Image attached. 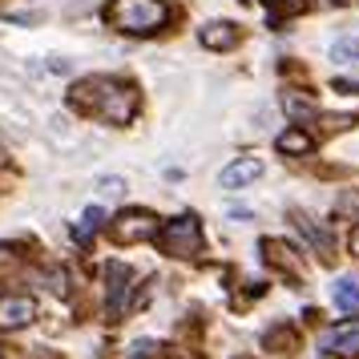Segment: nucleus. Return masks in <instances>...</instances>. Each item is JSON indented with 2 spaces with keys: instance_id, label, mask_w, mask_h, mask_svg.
I'll return each mask as SVG.
<instances>
[{
  "instance_id": "f257e3e1",
  "label": "nucleus",
  "mask_w": 359,
  "mask_h": 359,
  "mask_svg": "<svg viewBox=\"0 0 359 359\" xmlns=\"http://www.w3.org/2000/svg\"><path fill=\"white\" fill-rule=\"evenodd\" d=\"M69 105L77 114H93L109 126H130L137 117V89L130 81H117V77H85L69 89Z\"/></svg>"
},
{
  "instance_id": "f03ea898",
  "label": "nucleus",
  "mask_w": 359,
  "mask_h": 359,
  "mask_svg": "<svg viewBox=\"0 0 359 359\" xmlns=\"http://www.w3.org/2000/svg\"><path fill=\"white\" fill-rule=\"evenodd\" d=\"M105 20L114 25L117 33L154 36L158 29H165L170 4H165V0H109V4H105Z\"/></svg>"
},
{
  "instance_id": "7ed1b4c3",
  "label": "nucleus",
  "mask_w": 359,
  "mask_h": 359,
  "mask_svg": "<svg viewBox=\"0 0 359 359\" xmlns=\"http://www.w3.org/2000/svg\"><path fill=\"white\" fill-rule=\"evenodd\" d=\"M158 246H162V255H170V259H198L202 246H206L202 222H198L194 214L170 218V222H162V230H158Z\"/></svg>"
},
{
  "instance_id": "20e7f679",
  "label": "nucleus",
  "mask_w": 359,
  "mask_h": 359,
  "mask_svg": "<svg viewBox=\"0 0 359 359\" xmlns=\"http://www.w3.org/2000/svg\"><path fill=\"white\" fill-rule=\"evenodd\" d=\"M158 230H162V222H158L154 210H121L109 222V238L117 246H133V243H146V238H158Z\"/></svg>"
},
{
  "instance_id": "39448f33",
  "label": "nucleus",
  "mask_w": 359,
  "mask_h": 359,
  "mask_svg": "<svg viewBox=\"0 0 359 359\" xmlns=\"http://www.w3.org/2000/svg\"><path fill=\"white\" fill-rule=\"evenodd\" d=\"M327 355H339V359H355L359 355V319H347V323H335L323 331L319 339Z\"/></svg>"
},
{
  "instance_id": "423d86ee",
  "label": "nucleus",
  "mask_w": 359,
  "mask_h": 359,
  "mask_svg": "<svg viewBox=\"0 0 359 359\" xmlns=\"http://www.w3.org/2000/svg\"><path fill=\"white\" fill-rule=\"evenodd\" d=\"M36 319V303L29 294H0V331H20Z\"/></svg>"
},
{
  "instance_id": "0eeeda50",
  "label": "nucleus",
  "mask_w": 359,
  "mask_h": 359,
  "mask_svg": "<svg viewBox=\"0 0 359 359\" xmlns=\"http://www.w3.org/2000/svg\"><path fill=\"white\" fill-rule=\"evenodd\" d=\"M105 283H109V319H121L126 315V299H130L133 271L126 262H109L105 266Z\"/></svg>"
},
{
  "instance_id": "6e6552de",
  "label": "nucleus",
  "mask_w": 359,
  "mask_h": 359,
  "mask_svg": "<svg viewBox=\"0 0 359 359\" xmlns=\"http://www.w3.org/2000/svg\"><path fill=\"white\" fill-rule=\"evenodd\" d=\"M262 170H266V165H262L259 158H238V162H230L226 170L218 174V182H222V190H243V186L262 178Z\"/></svg>"
},
{
  "instance_id": "1a4fd4ad",
  "label": "nucleus",
  "mask_w": 359,
  "mask_h": 359,
  "mask_svg": "<svg viewBox=\"0 0 359 359\" xmlns=\"http://www.w3.org/2000/svg\"><path fill=\"white\" fill-rule=\"evenodd\" d=\"M198 41H202L206 49H214V53H226V49L238 45V29H234L230 20H210V25L198 29Z\"/></svg>"
},
{
  "instance_id": "9d476101",
  "label": "nucleus",
  "mask_w": 359,
  "mask_h": 359,
  "mask_svg": "<svg viewBox=\"0 0 359 359\" xmlns=\"http://www.w3.org/2000/svg\"><path fill=\"white\" fill-rule=\"evenodd\" d=\"M262 255L271 266L287 271V275H303V259L294 255V246H287L283 238H262Z\"/></svg>"
},
{
  "instance_id": "9b49d317",
  "label": "nucleus",
  "mask_w": 359,
  "mask_h": 359,
  "mask_svg": "<svg viewBox=\"0 0 359 359\" xmlns=\"http://www.w3.org/2000/svg\"><path fill=\"white\" fill-rule=\"evenodd\" d=\"M294 226H299L303 234H307V243L315 246V255H319L323 262L335 259V243H331V234H327L323 226H315V222H311L307 214H294Z\"/></svg>"
},
{
  "instance_id": "f8f14e48",
  "label": "nucleus",
  "mask_w": 359,
  "mask_h": 359,
  "mask_svg": "<svg viewBox=\"0 0 359 359\" xmlns=\"http://www.w3.org/2000/svg\"><path fill=\"white\" fill-rule=\"evenodd\" d=\"M331 303L339 311H359V278L351 275H343L331 283Z\"/></svg>"
},
{
  "instance_id": "ddd939ff",
  "label": "nucleus",
  "mask_w": 359,
  "mask_h": 359,
  "mask_svg": "<svg viewBox=\"0 0 359 359\" xmlns=\"http://www.w3.org/2000/svg\"><path fill=\"white\" fill-rule=\"evenodd\" d=\"M283 109H287L291 121H315L319 117V105L311 97H303V93H283Z\"/></svg>"
},
{
  "instance_id": "4468645a",
  "label": "nucleus",
  "mask_w": 359,
  "mask_h": 359,
  "mask_svg": "<svg viewBox=\"0 0 359 359\" xmlns=\"http://www.w3.org/2000/svg\"><path fill=\"white\" fill-rule=\"evenodd\" d=\"M275 149L278 154H311V149H315V137L303 133V130H287V133L275 137Z\"/></svg>"
},
{
  "instance_id": "2eb2a0df",
  "label": "nucleus",
  "mask_w": 359,
  "mask_h": 359,
  "mask_svg": "<svg viewBox=\"0 0 359 359\" xmlns=\"http://www.w3.org/2000/svg\"><path fill=\"white\" fill-rule=\"evenodd\" d=\"M101 222H105V214H101V206H89V210L81 214V222H77V230H73V234H77V243H89V238H93V234H97L101 230Z\"/></svg>"
},
{
  "instance_id": "dca6fc26",
  "label": "nucleus",
  "mask_w": 359,
  "mask_h": 359,
  "mask_svg": "<svg viewBox=\"0 0 359 359\" xmlns=\"http://www.w3.org/2000/svg\"><path fill=\"white\" fill-rule=\"evenodd\" d=\"M331 61H339V65H359V41L355 36H339V41L331 45Z\"/></svg>"
},
{
  "instance_id": "f3484780",
  "label": "nucleus",
  "mask_w": 359,
  "mask_h": 359,
  "mask_svg": "<svg viewBox=\"0 0 359 359\" xmlns=\"http://www.w3.org/2000/svg\"><path fill=\"white\" fill-rule=\"evenodd\" d=\"M271 4V20H283L291 13H303V0H266Z\"/></svg>"
},
{
  "instance_id": "a211bd4d",
  "label": "nucleus",
  "mask_w": 359,
  "mask_h": 359,
  "mask_svg": "<svg viewBox=\"0 0 359 359\" xmlns=\"http://www.w3.org/2000/svg\"><path fill=\"white\" fill-rule=\"evenodd\" d=\"M101 194L121 198V194H126V178H101Z\"/></svg>"
},
{
  "instance_id": "6ab92c4d",
  "label": "nucleus",
  "mask_w": 359,
  "mask_h": 359,
  "mask_svg": "<svg viewBox=\"0 0 359 359\" xmlns=\"http://www.w3.org/2000/svg\"><path fill=\"white\" fill-rule=\"evenodd\" d=\"M351 255H359V226L351 230Z\"/></svg>"
},
{
  "instance_id": "aec40b11",
  "label": "nucleus",
  "mask_w": 359,
  "mask_h": 359,
  "mask_svg": "<svg viewBox=\"0 0 359 359\" xmlns=\"http://www.w3.org/2000/svg\"><path fill=\"white\" fill-rule=\"evenodd\" d=\"M4 162H8V154H4V146H0V165H4Z\"/></svg>"
}]
</instances>
